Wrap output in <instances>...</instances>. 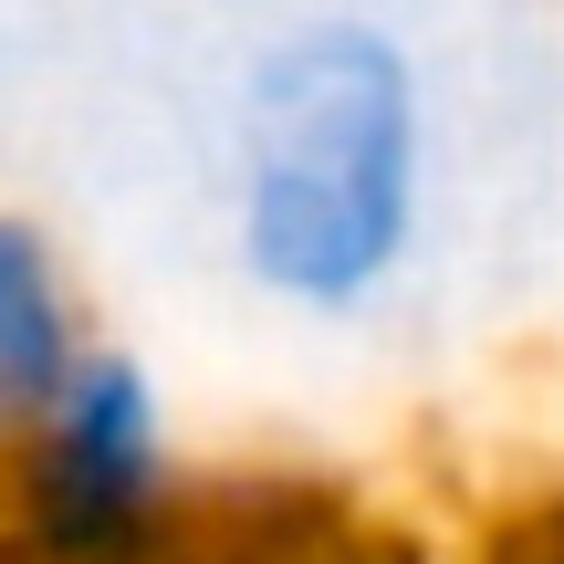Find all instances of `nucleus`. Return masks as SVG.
Returning a JSON list of instances; mask_svg holds the SVG:
<instances>
[{"mask_svg": "<svg viewBox=\"0 0 564 564\" xmlns=\"http://www.w3.org/2000/svg\"><path fill=\"white\" fill-rule=\"evenodd\" d=\"M440 220V84L387 11L272 21L220 116V262L293 335H366Z\"/></svg>", "mask_w": 564, "mask_h": 564, "instance_id": "f257e3e1", "label": "nucleus"}, {"mask_svg": "<svg viewBox=\"0 0 564 564\" xmlns=\"http://www.w3.org/2000/svg\"><path fill=\"white\" fill-rule=\"evenodd\" d=\"M209 481L147 345L95 335L0 449V564H188Z\"/></svg>", "mask_w": 564, "mask_h": 564, "instance_id": "f03ea898", "label": "nucleus"}, {"mask_svg": "<svg viewBox=\"0 0 564 564\" xmlns=\"http://www.w3.org/2000/svg\"><path fill=\"white\" fill-rule=\"evenodd\" d=\"M95 345V303L84 272L21 199H0V449L11 429L74 377V356Z\"/></svg>", "mask_w": 564, "mask_h": 564, "instance_id": "7ed1b4c3", "label": "nucleus"}, {"mask_svg": "<svg viewBox=\"0 0 564 564\" xmlns=\"http://www.w3.org/2000/svg\"><path fill=\"white\" fill-rule=\"evenodd\" d=\"M188 564H356V533H345V512L303 502H220L209 491V533L188 544Z\"/></svg>", "mask_w": 564, "mask_h": 564, "instance_id": "20e7f679", "label": "nucleus"}, {"mask_svg": "<svg viewBox=\"0 0 564 564\" xmlns=\"http://www.w3.org/2000/svg\"><path fill=\"white\" fill-rule=\"evenodd\" d=\"M491 564H564V491L512 512V533H502V554H491Z\"/></svg>", "mask_w": 564, "mask_h": 564, "instance_id": "39448f33", "label": "nucleus"}]
</instances>
